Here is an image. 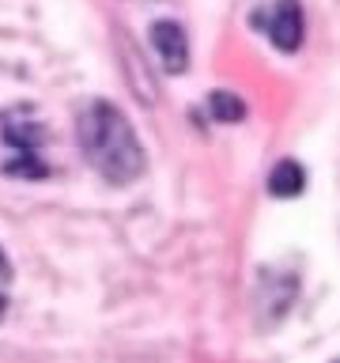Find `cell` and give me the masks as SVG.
Wrapping results in <instances>:
<instances>
[{"mask_svg":"<svg viewBox=\"0 0 340 363\" xmlns=\"http://www.w3.org/2000/svg\"><path fill=\"white\" fill-rule=\"evenodd\" d=\"M152 42H155V53L159 61L166 65V72H181L189 61V45H186V30L178 23H155L152 27Z\"/></svg>","mask_w":340,"mask_h":363,"instance_id":"obj_4","label":"cell"},{"mask_svg":"<svg viewBox=\"0 0 340 363\" xmlns=\"http://www.w3.org/2000/svg\"><path fill=\"white\" fill-rule=\"evenodd\" d=\"M302 182H306L302 167L295 163V159H283V163H276V170H272L268 189H272V197H299Z\"/></svg>","mask_w":340,"mask_h":363,"instance_id":"obj_5","label":"cell"},{"mask_svg":"<svg viewBox=\"0 0 340 363\" xmlns=\"http://www.w3.org/2000/svg\"><path fill=\"white\" fill-rule=\"evenodd\" d=\"M208 110H212L220 121H242L246 102L238 99V95H231V91H215V95L208 99Z\"/></svg>","mask_w":340,"mask_h":363,"instance_id":"obj_6","label":"cell"},{"mask_svg":"<svg viewBox=\"0 0 340 363\" xmlns=\"http://www.w3.org/2000/svg\"><path fill=\"white\" fill-rule=\"evenodd\" d=\"M302 30H306V23H302V8H299V0H280L276 8H272V19H268V38L276 50L283 53H295L302 45Z\"/></svg>","mask_w":340,"mask_h":363,"instance_id":"obj_3","label":"cell"},{"mask_svg":"<svg viewBox=\"0 0 340 363\" xmlns=\"http://www.w3.org/2000/svg\"><path fill=\"white\" fill-rule=\"evenodd\" d=\"M0 140L8 144L4 170L19 178H45V159H42V125L30 106H16L0 118Z\"/></svg>","mask_w":340,"mask_h":363,"instance_id":"obj_2","label":"cell"},{"mask_svg":"<svg viewBox=\"0 0 340 363\" xmlns=\"http://www.w3.org/2000/svg\"><path fill=\"white\" fill-rule=\"evenodd\" d=\"M79 147L91 170H98L110 186H129L144 174V147L125 113L110 102H91L79 113Z\"/></svg>","mask_w":340,"mask_h":363,"instance_id":"obj_1","label":"cell"},{"mask_svg":"<svg viewBox=\"0 0 340 363\" xmlns=\"http://www.w3.org/2000/svg\"><path fill=\"white\" fill-rule=\"evenodd\" d=\"M8 291H11V265H8L4 250H0V314H4V306H8Z\"/></svg>","mask_w":340,"mask_h":363,"instance_id":"obj_7","label":"cell"}]
</instances>
